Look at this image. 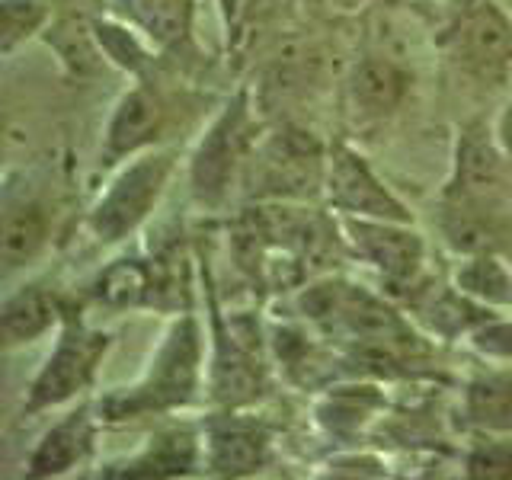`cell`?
<instances>
[{
	"label": "cell",
	"mask_w": 512,
	"mask_h": 480,
	"mask_svg": "<svg viewBox=\"0 0 512 480\" xmlns=\"http://www.w3.org/2000/svg\"><path fill=\"white\" fill-rule=\"evenodd\" d=\"M327 151L314 141L311 132L282 128L256 144L244 167L250 196L263 202H301L324 192Z\"/></svg>",
	"instance_id": "cell-5"
},
{
	"label": "cell",
	"mask_w": 512,
	"mask_h": 480,
	"mask_svg": "<svg viewBox=\"0 0 512 480\" xmlns=\"http://www.w3.org/2000/svg\"><path fill=\"white\" fill-rule=\"evenodd\" d=\"M109 346L112 336L106 330L87 327L77 317H64L52 352L45 356L26 388L23 416H39L77 400L93 384L103 359L109 356Z\"/></svg>",
	"instance_id": "cell-4"
},
{
	"label": "cell",
	"mask_w": 512,
	"mask_h": 480,
	"mask_svg": "<svg viewBox=\"0 0 512 480\" xmlns=\"http://www.w3.org/2000/svg\"><path fill=\"white\" fill-rule=\"evenodd\" d=\"M324 196L336 215L349 218H381V221H413L410 208L400 202L384 180L368 164V157L333 141L327 148Z\"/></svg>",
	"instance_id": "cell-8"
},
{
	"label": "cell",
	"mask_w": 512,
	"mask_h": 480,
	"mask_svg": "<svg viewBox=\"0 0 512 480\" xmlns=\"http://www.w3.org/2000/svg\"><path fill=\"white\" fill-rule=\"evenodd\" d=\"M93 36L100 42L106 61L112 68H119L122 74L144 77L154 64V42L144 36L135 23H122L103 16V20H93Z\"/></svg>",
	"instance_id": "cell-23"
},
{
	"label": "cell",
	"mask_w": 512,
	"mask_h": 480,
	"mask_svg": "<svg viewBox=\"0 0 512 480\" xmlns=\"http://www.w3.org/2000/svg\"><path fill=\"white\" fill-rule=\"evenodd\" d=\"M461 416L480 436H512V365L484 368L464 384Z\"/></svg>",
	"instance_id": "cell-18"
},
{
	"label": "cell",
	"mask_w": 512,
	"mask_h": 480,
	"mask_svg": "<svg viewBox=\"0 0 512 480\" xmlns=\"http://www.w3.org/2000/svg\"><path fill=\"white\" fill-rule=\"evenodd\" d=\"M413 77L391 58H362L346 77L349 100L365 119H384L407 100Z\"/></svg>",
	"instance_id": "cell-17"
},
{
	"label": "cell",
	"mask_w": 512,
	"mask_h": 480,
	"mask_svg": "<svg viewBox=\"0 0 512 480\" xmlns=\"http://www.w3.org/2000/svg\"><path fill=\"white\" fill-rule=\"evenodd\" d=\"M330 474H336V477H384V464L368 455L336 458V461H330Z\"/></svg>",
	"instance_id": "cell-28"
},
{
	"label": "cell",
	"mask_w": 512,
	"mask_h": 480,
	"mask_svg": "<svg viewBox=\"0 0 512 480\" xmlns=\"http://www.w3.org/2000/svg\"><path fill=\"white\" fill-rule=\"evenodd\" d=\"M256 144H260V125L250 106V90L240 87L205 125L189 154V189L199 205L218 208L231 196Z\"/></svg>",
	"instance_id": "cell-2"
},
{
	"label": "cell",
	"mask_w": 512,
	"mask_h": 480,
	"mask_svg": "<svg viewBox=\"0 0 512 480\" xmlns=\"http://www.w3.org/2000/svg\"><path fill=\"white\" fill-rule=\"evenodd\" d=\"M240 320H224L215 314L212 324V356H208V394L224 410H244L266 394V365L260 343Z\"/></svg>",
	"instance_id": "cell-7"
},
{
	"label": "cell",
	"mask_w": 512,
	"mask_h": 480,
	"mask_svg": "<svg viewBox=\"0 0 512 480\" xmlns=\"http://www.w3.org/2000/svg\"><path fill=\"white\" fill-rule=\"evenodd\" d=\"M500 4H506V7H512V0H500Z\"/></svg>",
	"instance_id": "cell-31"
},
{
	"label": "cell",
	"mask_w": 512,
	"mask_h": 480,
	"mask_svg": "<svg viewBox=\"0 0 512 480\" xmlns=\"http://www.w3.org/2000/svg\"><path fill=\"white\" fill-rule=\"evenodd\" d=\"M471 346L480 352L484 359H493V362H512V324L503 317H487L484 324H477L471 333H468Z\"/></svg>",
	"instance_id": "cell-27"
},
{
	"label": "cell",
	"mask_w": 512,
	"mask_h": 480,
	"mask_svg": "<svg viewBox=\"0 0 512 480\" xmlns=\"http://www.w3.org/2000/svg\"><path fill=\"white\" fill-rule=\"evenodd\" d=\"M45 45L58 55V64L71 77H90L106 61L100 42L93 36V23L84 20H58L45 29Z\"/></svg>",
	"instance_id": "cell-24"
},
{
	"label": "cell",
	"mask_w": 512,
	"mask_h": 480,
	"mask_svg": "<svg viewBox=\"0 0 512 480\" xmlns=\"http://www.w3.org/2000/svg\"><path fill=\"white\" fill-rule=\"evenodd\" d=\"M205 464L202 436L189 426H173L157 432L138 455L109 464L106 477H186Z\"/></svg>",
	"instance_id": "cell-15"
},
{
	"label": "cell",
	"mask_w": 512,
	"mask_h": 480,
	"mask_svg": "<svg viewBox=\"0 0 512 480\" xmlns=\"http://www.w3.org/2000/svg\"><path fill=\"white\" fill-rule=\"evenodd\" d=\"M170 128V103L157 87L138 80L135 87H128L116 106H112L103 144H100V164L116 170L125 160H132L144 151L160 148Z\"/></svg>",
	"instance_id": "cell-9"
},
{
	"label": "cell",
	"mask_w": 512,
	"mask_h": 480,
	"mask_svg": "<svg viewBox=\"0 0 512 480\" xmlns=\"http://www.w3.org/2000/svg\"><path fill=\"white\" fill-rule=\"evenodd\" d=\"M464 474L471 480H512V442L506 436H487V442L468 452Z\"/></svg>",
	"instance_id": "cell-26"
},
{
	"label": "cell",
	"mask_w": 512,
	"mask_h": 480,
	"mask_svg": "<svg viewBox=\"0 0 512 480\" xmlns=\"http://www.w3.org/2000/svg\"><path fill=\"white\" fill-rule=\"evenodd\" d=\"M205 375L208 359L202 324L196 314H176L151 352L144 372L125 388L109 391L96 413L103 423H128L141 420V416L183 410L199 397Z\"/></svg>",
	"instance_id": "cell-1"
},
{
	"label": "cell",
	"mask_w": 512,
	"mask_h": 480,
	"mask_svg": "<svg viewBox=\"0 0 512 480\" xmlns=\"http://www.w3.org/2000/svg\"><path fill=\"white\" fill-rule=\"evenodd\" d=\"M55 0H0V55L10 58L16 48L42 39L52 26Z\"/></svg>",
	"instance_id": "cell-25"
},
{
	"label": "cell",
	"mask_w": 512,
	"mask_h": 480,
	"mask_svg": "<svg viewBox=\"0 0 512 480\" xmlns=\"http://www.w3.org/2000/svg\"><path fill=\"white\" fill-rule=\"evenodd\" d=\"M64 308L61 298L42 282H26L16 292L4 298L0 308V333H4V346H29L42 340L45 333H52L55 327L64 324Z\"/></svg>",
	"instance_id": "cell-16"
},
{
	"label": "cell",
	"mask_w": 512,
	"mask_h": 480,
	"mask_svg": "<svg viewBox=\"0 0 512 480\" xmlns=\"http://www.w3.org/2000/svg\"><path fill=\"white\" fill-rule=\"evenodd\" d=\"M52 237V218L39 199H10L4 208V228H0V256L4 269L16 272L39 260Z\"/></svg>",
	"instance_id": "cell-19"
},
{
	"label": "cell",
	"mask_w": 512,
	"mask_h": 480,
	"mask_svg": "<svg viewBox=\"0 0 512 480\" xmlns=\"http://www.w3.org/2000/svg\"><path fill=\"white\" fill-rule=\"evenodd\" d=\"M96 423L100 413H93L90 404H77L68 416L42 432V439L26 458V474L29 477H61L87 461L93 452V439H96Z\"/></svg>",
	"instance_id": "cell-14"
},
{
	"label": "cell",
	"mask_w": 512,
	"mask_h": 480,
	"mask_svg": "<svg viewBox=\"0 0 512 480\" xmlns=\"http://www.w3.org/2000/svg\"><path fill=\"white\" fill-rule=\"evenodd\" d=\"M343 247L359 263L372 266L388 285H416L426 263V240L413 221L336 215Z\"/></svg>",
	"instance_id": "cell-6"
},
{
	"label": "cell",
	"mask_w": 512,
	"mask_h": 480,
	"mask_svg": "<svg viewBox=\"0 0 512 480\" xmlns=\"http://www.w3.org/2000/svg\"><path fill=\"white\" fill-rule=\"evenodd\" d=\"M455 285L490 311L512 308V266L496 253H471L455 269Z\"/></svg>",
	"instance_id": "cell-22"
},
{
	"label": "cell",
	"mask_w": 512,
	"mask_h": 480,
	"mask_svg": "<svg viewBox=\"0 0 512 480\" xmlns=\"http://www.w3.org/2000/svg\"><path fill=\"white\" fill-rule=\"evenodd\" d=\"M205 471L215 477H247L266 468L272 452V436L263 423L224 410L205 426Z\"/></svg>",
	"instance_id": "cell-11"
},
{
	"label": "cell",
	"mask_w": 512,
	"mask_h": 480,
	"mask_svg": "<svg viewBox=\"0 0 512 480\" xmlns=\"http://www.w3.org/2000/svg\"><path fill=\"white\" fill-rule=\"evenodd\" d=\"M144 36L157 48H173L189 39L196 20V0H119Z\"/></svg>",
	"instance_id": "cell-21"
},
{
	"label": "cell",
	"mask_w": 512,
	"mask_h": 480,
	"mask_svg": "<svg viewBox=\"0 0 512 480\" xmlns=\"http://www.w3.org/2000/svg\"><path fill=\"white\" fill-rule=\"evenodd\" d=\"M384 410V394L372 384H336L317 400V423L330 436H356Z\"/></svg>",
	"instance_id": "cell-20"
},
{
	"label": "cell",
	"mask_w": 512,
	"mask_h": 480,
	"mask_svg": "<svg viewBox=\"0 0 512 480\" xmlns=\"http://www.w3.org/2000/svg\"><path fill=\"white\" fill-rule=\"evenodd\" d=\"M167 292L170 279L164 263L144 260V256H119L90 282V298L109 311L164 308Z\"/></svg>",
	"instance_id": "cell-13"
},
{
	"label": "cell",
	"mask_w": 512,
	"mask_h": 480,
	"mask_svg": "<svg viewBox=\"0 0 512 480\" xmlns=\"http://www.w3.org/2000/svg\"><path fill=\"white\" fill-rule=\"evenodd\" d=\"M506 151L500 148L493 128L484 122H471L458 132L455 160H452V180H448V199L480 205L487 202L496 189L503 186V164Z\"/></svg>",
	"instance_id": "cell-12"
},
{
	"label": "cell",
	"mask_w": 512,
	"mask_h": 480,
	"mask_svg": "<svg viewBox=\"0 0 512 480\" xmlns=\"http://www.w3.org/2000/svg\"><path fill=\"white\" fill-rule=\"evenodd\" d=\"M176 154L167 148L144 151L116 167L112 180L103 186L87 212V228L100 244L112 247L132 237L144 221L154 215V208L164 199L173 180Z\"/></svg>",
	"instance_id": "cell-3"
},
{
	"label": "cell",
	"mask_w": 512,
	"mask_h": 480,
	"mask_svg": "<svg viewBox=\"0 0 512 480\" xmlns=\"http://www.w3.org/2000/svg\"><path fill=\"white\" fill-rule=\"evenodd\" d=\"M221 4V16H224V26H228V36L237 32L240 20H244V10H247V0H218Z\"/></svg>",
	"instance_id": "cell-30"
},
{
	"label": "cell",
	"mask_w": 512,
	"mask_h": 480,
	"mask_svg": "<svg viewBox=\"0 0 512 480\" xmlns=\"http://www.w3.org/2000/svg\"><path fill=\"white\" fill-rule=\"evenodd\" d=\"M452 55L480 74L506 71L512 64V13L500 0H471L448 32Z\"/></svg>",
	"instance_id": "cell-10"
},
{
	"label": "cell",
	"mask_w": 512,
	"mask_h": 480,
	"mask_svg": "<svg viewBox=\"0 0 512 480\" xmlns=\"http://www.w3.org/2000/svg\"><path fill=\"white\" fill-rule=\"evenodd\" d=\"M493 132H496V138H500V148L506 151L509 164H512V100L503 106L500 119H496V125H493Z\"/></svg>",
	"instance_id": "cell-29"
}]
</instances>
